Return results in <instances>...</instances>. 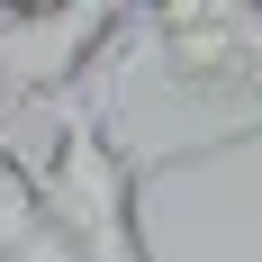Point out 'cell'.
I'll list each match as a JSON object with an SVG mask.
<instances>
[{
	"instance_id": "cell-1",
	"label": "cell",
	"mask_w": 262,
	"mask_h": 262,
	"mask_svg": "<svg viewBox=\"0 0 262 262\" xmlns=\"http://www.w3.org/2000/svg\"><path fill=\"white\" fill-rule=\"evenodd\" d=\"M181 163L190 154H127L100 108H63L54 118V154L27 163V181H36V208H46V226L63 235L73 262H154L145 181L181 172Z\"/></svg>"
},
{
	"instance_id": "cell-3",
	"label": "cell",
	"mask_w": 262,
	"mask_h": 262,
	"mask_svg": "<svg viewBox=\"0 0 262 262\" xmlns=\"http://www.w3.org/2000/svg\"><path fill=\"white\" fill-rule=\"evenodd\" d=\"M136 36L154 46L172 91H253L262 81V9L253 0H172V9H145Z\"/></svg>"
},
{
	"instance_id": "cell-2",
	"label": "cell",
	"mask_w": 262,
	"mask_h": 262,
	"mask_svg": "<svg viewBox=\"0 0 262 262\" xmlns=\"http://www.w3.org/2000/svg\"><path fill=\"white\" fill-rule=\"evenodd\" d=\"M118 46H136V9H118V0L0 9V108H18V100H73Z\"/></svg>"
}]
</instances>
